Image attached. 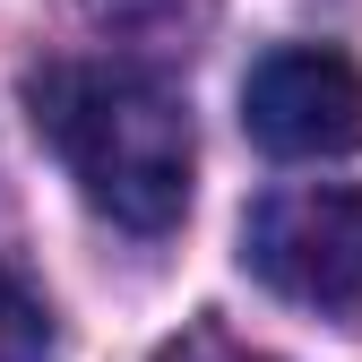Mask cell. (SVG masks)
<instances>
[{
    "label": "cell",
    "instance_id": "1",
    "mask_svg": "<svg viewBox=\"0 0 362 362\" xmlns=\"http://www.w3.org/2000/svg\"><path fill=\"white\" fill-rule=\"evenodd\" d=\"M35 139L61 156L78 199L121 233H173L190 207L199 139L181 95L139 61H43L26 78Z\"/></svg>",
    "mask_w": 362,
    "mask_h": 362
},
{
    "label": "cell",
    "instance_id": "2",
    "mask_svg": "<svg viewBox=\"0 0 362 362\" xmlns=\"http://www.w3.org/2000/svg\"><path fill=\"white\" fill-rule=\"evenodd\" d=\"M242 267L293 310L362 320V190L345 181H293L267 190L242 224Z\"/></svg>",
    "mask_w": 362,
    "mask_h": 362
},
{
    "label": "cell",
    "instance_id": "3",
    "mask_svg": "<svg viewBox=\"0 0 362 362\" xmlns=\"http://www.w3.org/2000/svg\"><path fill=\"white\" fill-rule=\"evenodd\" d=\"M242 121L285 164L362 156V61L320 52V43H285L242 78Z\"/></svg>",
    "mask_w": 362,
    "mask_h": 362
},
{
    "label": "cell",
    "instance_id": "4",
    "mask_svg": "<svg viewBox=\"0 0 362 362\" xmlns=\"http://www.w3.org/2000/svg\"><path fill=\"white\" fill-rule=\"evenodd\" d=\"M95 18L112 26V43H139V52H199L216 0H95Z\"/></svg>",
    "mask_w": 362,
    "mask_h": 362
},
{
    "label": "cell",
    "instance_id": "5",
    "mask_svg": "<svg viewBox=\"0 0 362 362\" xmlns=\"http://www.w3.org/2000/svg\"><path fill=\"white\" fill-rule=\"evenodd\" d=\"M61 337H52V310L43 293L18 276V267H0V362H52Z\"/></svg>",
    "mask_w": 362,
    "mask_h": 362
},
{
    "label": "cell",
    "instance_id": "6",
    "mask_svg": "<svg viewBox=\"0 0 362 362\" xmlns=\"http://www.w3.org/2000/svg\"><path fill=\"white\" fill-rule=\"evenodd\" d=\"M156 362H259V354H242L233 337H216V328H199V337H181V345H164Z\"/></svg>",
    "mask_w": 362,
    "mask_h": 362
}]
</instances>
